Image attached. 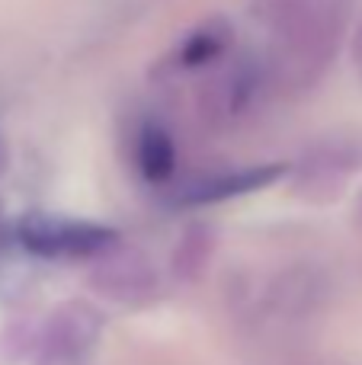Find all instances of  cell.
Masks as SVG:
<instances>
[{
  "mask_svg": "<svg viewBox=\"0 0 362 365\" xmlns=\"http://www.w3.org/2000/svg\"><path fill=\"white\" fill-rule=\"evenodd\" d=\"M16 240L45 259H87L103 257L115 247V227L100 221L64 218V215H26L16 225Z\"/></svg>",
  "mask_w": 362,
  "mask_h": 365,
  "instance_id": "obj_2",
  "label": "cell"
},
{
  "mask_svg": "<svg viewBox=\"0 0 362 365\" xmlns=\"http://www.w3.org/2000/svg\"><path fill=\"white\" fill-rule=\"evenodd\" d=\"M135 158H138V170L148 182H167L177 170V145L157 122L141 125L138 141H135Z\"/></svg>",
  "mask_w": 362,
  "mask_h": 365,
  "instance_id": "obj_6",
  "label": "cell"
},
{
  "mask_svg": "<svg viewBox=\"0 0 362 365\" xmlns=\"http://www.w3.org/2000/svg\"><path fill=\"white\" fill-rule=\"evenodd\" d=\"M353 0H260L257 23L267 32L263 74L305 87L337 58Z\"/></svg>",
  "mask_w": 362,
  "mask_h": 365,
  "instance_id": "obj_1",
  "label": "cell"
},
{
  "mask_svg": "<svg viewBox=\"0 0 362 365\" xmlns=\"http://www.w3.org/2000/svg\"><path fill=\"white\" fill-rule=\"evenodd\" d=\"M6 167V148H4V138H0V170Z\"/></svg>",
  "mask_w": 362,
  "mask_h": 365,
  "instance_id": "obj_9",
  "label": "cell"
},
{
  "mask_svg": "<svg viewBox=\"0 0 362 365\" xmlns=\"http://www.w3.org/2000/svg\"><path fill=\"white\" fill-rule=\"evenodd\" d=\"M282 173H286V164H263V167H244V170L212 173V177L190 182L183 192H177V202L180 205H209V202L237 199V195L267 189L269 182H276Z\"/></svg>",
  "mask_w": 362,
  "mask_h": 365,
  "instance_id": "obj_3",
  "label": "cell"
},
{
  "mask_svg": "<svg viewBox=\"0 0 362 365\" xmlns=\"http://www.w3.org/2000/svg\"><path fill=\"white\" fill-rule=\"evenodd\" d=\"M93 285L103 295L115 298L122 304H135L145 302L154 292V272L148 269L141 259L135 257H122V259H109L100 269L93 272Z\"/></svg>",
  "mask_w": 362,
  "mask_h": 365,
  "instance_id": "obj_5",
  "label": "cell"
},
{
  "mask_svg": "<svg viewBox=\"0 0 362 365\" xmlns=\"http://www.w3.org/2000/svg\"><path fill=\"white\" fill-rule=\"evenodd\" d=\"M231 36H234V32H231V26L224 23V19H209V23H202L199 29H192L190 36L180 42L177 64L183 71L209 68V64H215L218 58L228 51Z\"/></svg>",
  "mask_w": 362,
  "mask_h": 365,
  "instance_id": "obj_7",
  "label": "cell"
},
{
  "mask_svg": "<svg viewBox=\"0 0 362 365\" xmlns=\"http://www.w3.org/2000/svg\"><path fill=\"white\" fill-rule=\"evenodd\" d=\"M353 58H356V68L362 74V23H359V32H356V42H353Z\"/></svg>",
  "mask_w": 362,
  "mask_h": 365,
  "instance_id": "obj_8",
  "label": "cell"
},
{
  "mask_svg": "<svg viewBox=\"0 0 362 365\" xmlns=\"http://www.w3.org/2000/svg\"><path fill=\"white\" fill-rule=\"evenodd\" d=\"M356 218H362V199H359V208H356Z\"/></svg>",
  "mask_w": 362,
  "mask_h": 365,
  "instance_id": "obj_10",
  "label": "cell"
},
{
  "mask_svg": "<svg viewBox=\"0 0 362 365\" xmlns=\"http://www.w3.org/2000/svg\"><path fill=\"white\" fill-rule=\"evenodd\" d=\"M96 336H100V314L87 304H68L51 321L45 349L51 359H74L93 346Z\"/></svg>",
  "mask_w": 362,
  "mask_h": 365,
  "instance_id": "obj_4",
  "label": "cell"
}]
</instances>
